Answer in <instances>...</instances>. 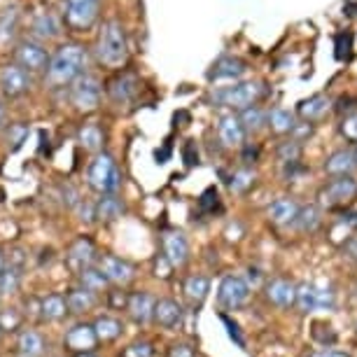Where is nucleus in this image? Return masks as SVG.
Returning <instances> with one entry per match:
<instances>
[{
    "label": "nucleus",
    "mask_w": 357,
    "mask_h": 357,
    "mask_svg": "<svg viewBox=\"0 0 357 357\" xmlns=\"http://www.w3.org/2000/svg\"><path fill=\"white\" fill-rule=\"evenodd\" d=\"M86 68V52L82 45H63L52 56L47 66V82L54 86L73 84L79 75H84Z\"/></svg>",
    "instance_id": "f257e3e1"
},
{
    "label": "nucleus",
    "mask_w": 357,
    "mask_h": 357,
    "mask_svg": "<svg viewBox=\"0 0 357 357\" xmlns=\"http://www.w3.org/2000/svg\"><path fill=\"white\" fill-rule=\"evenodd\" d=\"M96 54H98L100 63L110 66V68H119V66L126 61V56H129V45H126L122 24L107 22L103 26V31H100V36H98Z\"/></svg>",
    "instance_id": "f03ea898"
},
{
    "label": "nucleus",
    "mask_w": 357,
    "mask_h": 357,
    "mask_svg": "<svg viewBox=\"0 0 357 357\" xmlns=\"http://www.w3.org/2000/svg\"><path fill=\"white\" fill-rule=\"evenodd\" d=\"M86 178H89L91 190H96L98 194H103V197L114 194L119 190V183H122V173H119L114 159L110 154H103V152L96 154V159L91 161Z\"/></svg>",
    "instance_id": "7ed1b4c3"
},
{
    "label": "nucleus",
    "mask_w": 357,
    "mask_h": 357,
    "mask_svg": "<svg viewBox=\"0 0 357 357\" xmlns=\"http://www.w3.org/2000/svg\"><path fill=\"white\" fill-rule=\"evenodd\" d=\"M261 96H264V86L259 82H241L234 86H225V89H218L213 93V100L218 105L245 110V107L257 103Z\"/></svg>",
    "instance_id": "20e7f679"
},
{
    "label": "nucleus",
    "mask_w": 357,
    "mask_h": 357,
    "mask_svg": "<svg viewBox=\"0 0 357 357\" xmlns=\"http://www.w3.org/2000/svg\"><path fill=\"white\" fill-rule=\"evenodd\" d=\"M320 206L322 208H346L348 204H353L357 199V180L353 175H341V178H334L332 183H327L318 194Z\"/></svg>",
    "instance_id": "39448f33"
},
{
    "label": "nucleus",
    "mask_w": 357,
    "mask_h": 357,
    "mask_svg": "<svg viewBox=\"0 0 357 357\" xmlns=\"http://www.w3.org/2000/svg\"><path fill=\"white\" fill-rule=\"evenodd\" d=\"M250 301V285L241 275H225L218 287V304L225 311H238Z\"/></svg>",
    "instance_id": "423d86ee"
},
{
    "label": "nucleus",
    "mask_w": 357,
    "mask_h": 357,
    "mask_svg": "<svg viewBox=\"0 0 357 357\" xmlns=\"http://www.w3.org/2000/svg\"><path fill=\"white\" fill-rule=\"evenodd\" d=\"M70 100L79 112L96 110L100 103V82L91 75H79L70 86Z\"/></svg>",
    "instance_id": "0eeeda50"
},
{
    "label": "nucleus",
    "mask_w": 357,
    "mask_h": 357,
    "mask_svg": "<svg viewBox=\"0 0 357 357\" xmlns=\"http://www.w3.org/2000/svg\"><path fill=\"white\" fill-rule=\"evenodd\" d=\"M31 86V79H29V73H26L22 66L17 63H10L0 70V91L5 93L8 98H19L29 91Z\"/></svg>",
    "instance_id": "6e6552de"
},
{
    "label": "nucleus",
    "mask_w": 357,
    "mask_h": 357,
    "mask_svg": "<svg viewBox=\"0 0 357 357\" xmlns=\"http://www.w3.org/2000/svg\"><path fill=\"white\" fill-rule=\"evenodd\" d=\"M98 17V0H68V10H66V19L73 29H89Z\"/></svg>",
    "instance_id": "1a4fd4ad"
},
{
    "label": "nucleus",
    "mask_w": 357,
    "mask_h": 357,
    "mask_svg": "<svg viewBox=\"0 0 357 357\" xmlns=\"http://www.w3.org/2000/svg\"><path fill=\"white\" fill-rule=\"evenodd\" d=\"M17 66H22L26 73H43L50 66V56L40 45L36 43H22L15 52Z\"/></svg>",
    "instance_id": "9d476101"
},
{
    "label": "nucleus",
    "mask_w": 357,
    "mask_h": 357,
    "mask_svg": "<svg viewBox=\"0 0 357 357\" xmlns=\"http://www.w3.org/2000/svg\"><path fill=\"white\" fill-rule=\"evenodd\" d=\"M96 334H93V327L91 325H75V327H70L68 332H66V339H63V346L73 350V353H91L93 348H96Z\"/></svg>",
    "instance_id": "9b49d317"
},
{
    "label": "nucleus",
    "mask_w": 357,
    "mask_h": 357,
    "mask_svg": "<svg viewBox=\"0 0 357 357\" xmlns=\"http://www.w3.org/2000/svg\"><path fill=\"white\" fill-rule=\"evenodd\" d=\"M98 268L103 271L107 282H114V285H129L133 280V266L126 259L112 257V255H103Z\"/></svg>",
    "instance_id": "f8f14e48"
},
{
    "label": "nucleus",
    "mask_w": 357,
    "mask_h": 357,
    "mask_svg": "<svg viewBox=\"0 0 357 357\" xmlns=\"http://www.w3.org/2000/svg\"><path fill=\"white\" fill-rule=\"evenodd\" d=\"M183 318H185V311L175 299H159L157 304H154L152 320L157 322L159 327L175 329V327L183 325Z\"/></svg>",
    "instance_id": "ddd939ff"
},
{
    "label": "nucleus",
    "mask_w": 357,
    "mask_h": 357,
    "mask_svg": "<svg viewBox=\"0 0 357 357\" xmlns=\"http://www.w3.org/2000/svg\"><path fill=\"white\" fill-rule=\"evenodd\" d=\"M164 257L175 266H185L190 259V243L183 231H166L164 234Z\"/></svg>",
    "instance_id": "4468645a"
},
{
    "label": "nucleus",
    "mask_w": 357,
    "mask_h": 357,
    "mask_svg": "<svg viewBox=\"0 0 357 357\" xmlns=\"http://www.w3.org/2000/svg\"><path fill=\"white\" fill-rule=\"evenodd\" d=\"M93 261H96V248H93V243L89 238H77L75 243L70 245L68 250V266L73 268V271H84V268H89Z\"/></svg>",
    "instance_id": "2eb2a0df"
},
{
    "label": "nucleus",
    "mask_w": 357,
    "mask_h": 357,
    "mask_svg": "<svg viewBox=\"0 0 357 357\" xmlns=\"http://www.w3.org/2000/svg\"><path fill=\"white\" fill-rule=\"evenodd\" d=\"M218 138H220V143L225 147L243 145L245 129H243V124H241V119L234 117V114H225V117L218 122Z\"/></svg>",
    "instance_id": "dca6fc26"
},
{
    "label": "nucleus",
    "mask_w": 357,
    "mask_h": 357,
    "mask_svg": "<svg viewBox=\"0 0 357 357\" xmlns=\"http://www.w3.org/2000/svg\"><path fill=\"white\" fill-rule=\"evenodd\" d=\"M154 296L147 294V292H133L129 296V304H126V311H129L131 320L136 325H147L152 320V313H154Z\"/></svg>",
    "instance_id": "f3484780"
},
{
    "label": "nucleus",
    "mask_w": 357,
    "mask_h": 357,
    "mask_svg": "<svg viewBox=\"0 0 357 357\" xmlns=\"http://www.w3.org/2000/svg\"><path fill=\"white\" fill-rule=\"evenodd\" d=\"M294 292H296V285L285 278H273L266 282V299L278 308L294 306Z\"/></svg>",
    "instance_id": "a211bd4d"
},
{
    "label": "nucleus",
    "mask_w": 357,
    "mask_h": 357,
    "mask_svg": "<svg viewBox=\"0 0 357 357\" xmlns=\"http://www.w3.org/2000/svg\"><path fill=\"white\" fill-rule=\"evenodd\" d=\"M299 213V204L292 197H280L268 206V220L278 227H289Z\"/></svg>",
    "instance_id": "6ab92c4d"
},
{
    "label": "nucleus",
    "mask_w": 357,
    "mask_h": 357,
    "mask_svg": "<svg viewBox=\"0 0 357 357\" xmlns=\"http://www.w3.org/2000/svg\"><path fill=\"white\" fill-rule=\"evenodd\" d=\"M138 91V79L136 75H131V73H124V75L114 77L110 86H107V93H110V98L114 103H129V100L136 96Z\"/></svg>",
    "instance_id": "aec40b11"
},
{
    "label": "nucleus",
    "mask_w": 357,
    "mask_h": 357,
    "mask_svg": "<svg viewBox=\"0 0 357 357\" xmlns=\"http://www.w3.org/2000/svg\"><path fill=\"white\" fill-rule=\"evenodd\" d=\"M355 152L350 150H336L327 157L325 161V171L334 178H341V175H350L355 171Z\"/></svg>",
    "instance_id": "412c9836"
},
{
    "label": "nucleus",
    "mask_w": 357,
    "mask_h": 357,
    "mask_svg": "<svg viewBox=\"0 0 357 357\" xmlns=\"http://www.w3.org/2000/svg\"><path fill=\"white\" fill-rule=\"evenodd\" d=\"M329 107H332V100H329L325 93H315V96H311L308 100H301L296 112H299V117L304 119V122H315V119H320Z\"/></svg>",
    "instance_id": "4be33fe9"
},
{
    "label": "nucleus",
    "mask_w": 357,
    "mask_h": 357,
    "mask_svg": "<svg viewBox=\"0 0 357 357\" xmlns=\"http://www.w3.org/2000/svg\"><path fill=\"white\" fill-rule=\"evenodd\" d=\"M320 225H322V211L318 206H313V204L301 206L299 213H296L294 222H292V227L296 229V231H301V234H313Z\"/></svg>",
    "instance_id": "5701e85b"
},
{
    "label": "nucleus",
    "mask_w": 357,
    "mask_h": 357,
    "mask_svg": "<svg viewBox=\"0 0 357 357\" xmlns=\"http://www.w3.org/2000/svg\"><path fill=\"white\" fill-rule=\"evenodd\" d=\"M248 68H245V63L241 61V59H234V56H225V59H220L218 63L213 66V70H211V79H238L241 75H243Z\"/></svg>",
    "instance_id": "b1692460"
},
{
    "label": "nucleus",
    "mask_w": 357,
    "mask_h": 357,
    "mask_svg": "<svg viewBox=\"0 0 357 357\" xmlns=\"http://www.w3.org/2000/svg\"><path fill=\"white\" fill-rule=\"evenodd\" d=\"M208 292H211V280L201 273H194L185 280V296L190 299L192 306H201L206 301Z\"/></svg>",
    "instance_id": "393cba45"
},
{
    "label": "nucleus",
    "mask_w": 357,
    "mask_h": 357,
    "mask_svg": "<svg viewBox=\"0 0 357 357\" xmlns=\"http://www.w3.org/2000/svg\"><path fill=\"white\" fill-rule=\"evenodd\" d=\"M93 334H96V339L100 343H110V341H117L119 336H122L124 327L122 322L117 318H110V315H100V318L93 322Z\"/></svg>",
    "instance_id": "a878e982"
},
{
    "label": "nucleus",
    "mask_w": 357,
    "mask_h": 357,
    "mask_svg": "<svg viewBox=\"0 0 357 357\" xmlns=\"http://www.w3.org/2000/svg\"><path fill=\"white\" fill-rule=\"evenodd\" d=\"M96 306V296L91 292H86L84 287H75L70 289L68 296H66V308L75 315H82V313H89L91 308Z\"/></svg>",
    "instance_id": "bb28decb"
},
{
    "label": "nucleus",
    "mask_w": 357,
    "mask_h": 357,
    "mask_svg": "<svg viewBox=\"0 0 357 357\" xmlns=\"http://www.w3.org/2000/svg\"><path fill=\"white\" fill-rule=\"evenodd\" d=\"M124 215V204L119 201L114 194H107L96 204V220L98 222H105V225H110V222L119 220Z\"/></svg>",
    "instance_id": "cd10ccee"
},
{
    "label": "nucleus",
    "mask_w": 357,
    "mask_h": 357,
    "mask_svg": "<svg viewBox=\"0 0 357 357\" xmlns=\"http://www.w3.org/2000/svg\"><path fill=\"white\" fill-rule=\"evenodd\" d=\"M294 306L299 308L301 315H308L318 311V296H315V285L313 282H299L294 292Z\"/></svg>",
    "instance_id": "c85d7f7f"
},
{
    "label": "nucleus",
    "mask_w": 357,
    "mask_h": 357,
    "mask_svg": "<svg viewBox=\"0 0 357 357\" xmlns=\"http://www.w3.org/2000/svg\"><path fill=\"white\" fill-rule=\"evenodd\" d=\"M19 350H22V355L26 357H40L45 350V339L36 329H24V332L19 334Z\"/></svg>",
    "instance_id": "c756f323"
},
{
    "label": "nucleus",
    "mask_w": 357,
    "mask_h": 357,
    "mask_svg": "<svg viewBox=\"0 0 357 357\" xmlns=\"http://www.w3.org/2000/svg\"><path fill=\"white\" fill-rule=\"evenodd\" d=\"M79 143H82L84 150L89 152H100L103 150V131H100L98 124H84L79 129Z\"/></svg>",
    "instance_id": "7c9ffc66"
},
{
    "label": "nucleus",
    "mask_w": 357,
    "mask_h": 357,
    "mask_svg": "<svg viewBox=\"0 0 357 357\" xmlns=\"http://www.w3.org/2000/svg\"><path fill=\"white\" fill-rule=\"evenodd\" d=\"M79 282H82V287L91 294L103 292V289L107 287V278L96 266H89V268H84V271H79Z\"/></svg>",
    "instance_id": "2f4dec72"
},
{
    "label": "nucleus",
    "mask_w": 357,
    "mask_h": 357,
    "mask_svg": "<svg viewBox=\"0 0 357 357\" xmlns=\"http://www.w3.org/2000/svg\"><path fill=\"white\" fill-rule=\"evenodd\" d=\"M40 311H43L45 320H61L68 308H66V299L61 294H50V296H45V299H43Z\"/></svg>",
    "instance_id": "473e14b6"
},
{
    "label": "nucleus",
    "mask_w": 357,
    "mask_h": 357,
    "mask_svg": "<svg viewBox=\"0 0 357 357\" xmlns=\"http://www.w3.org/2000/svg\"><path fill=\"white\" fill-rule=\"evenodd\" d=\"M241 124H243V129L245 133H255V131H259L261 126L266 124V114L261 107L257 105H250V107H245V110H241Z\"/></svg>",
    "instance_id": "72a5a7b5"
},
{
    "label": "nucleus",
    "mask_w": 357,
    "mask_h": 357,
    "mask_svg": "<svg viewBox=\"0 0 357 357\" xmlns=\"http://www.w3.org/2000/svg\"><path fill=\"white\" fill-rule=\"evenodd\" d=\"M268 124H271V131L275 133H292L294 129V114L289 110H282V107H275V110L268 114Z\"/></svg>",
    "instance_id": "f704fd0d"
},
{
    "label": "nucleus",
    "mask_w": 357,
    "mask_h": 357,
    "mask_svg": "<svg viewBox=\"0 0 357 357\" xmlns=\"http://www.w3.org/2000/svg\"><path fill=\"white\" fill-rule=\"evenodd\" d=\"M22 285V271L15 266H8L0 271V294H15Z\"/></svg>",
    "instance_id": "c9c22d12"
},
{
    "label": "nucleus",
    "mask_w": 357,
    "mask_h": 357,
    "mask_svg": "<svg viewBox=\"0 0 357 357\" xmlns=\"http://www.w3.org/2000/svg\"><path fill=\"white\" fill-rule=\"evenodd\" d=\"M255 180H257V175L250 168H243V171H236L231 175V183H229V190L234 194H245L250 187L255 185Z\"/></svg>",
    "instance_id": "e433bc0d"
},
{
    "label": "nucleus",
    "mask_w": 357,
    "mask_h": 357,
    "mask_svg": "<svg viewBox=\"0 0 357 357\" xmlns=\"http://www.w3.org/2000/svg\"><path fill=\"white\" fill-rule=\"evenodd\" d=\"M33 29H36V33H38L40 38L59 36V24H56V19H54L52 15H40L36 19V24H33Z\"/></svg>",
    "instance_id": "4c0bfd02"
},
{
    "label": "nucleus",
    "mask_w": 357,
    "mask_h": 357,
    "mask_svg": "<svg viewBox=\"0 0 357 357\" xmlns=\"http://www.w3.org/2000/svg\"><path fill=\"white\" fill-rule=\"evenodd\" d=\"M315 296H318V311H334L336 308V292L332 285H315Z\"/></svg>",
    "instance_id": "58836bf2"
},
{
    "label": "nucleus",
    "mask_w": 357,
    "mask_h": 357,
    "mask_svg": "<svg viewBox=\"0 0 357 357\" xmlns=\"http://www.w3.org/2000/svg\"><path fill=\"white\" fill-rule=\"evenodd\" d=\"M350 56H353V33H339L336 36V59L348 61Z\"/></svg>",
    "instance_id": "ea45409f"
},
{
    "label": "nucleus",
    "mask_w": 357,
    "mask_h": 357,
    "mask_svg": "<svg viewBox=\"0 0 357 357\" xmlns=\"http://www.w3.org/2000/svg\"><path fill=\"white\" fill-rule=\"evenodd\" d=\"M301 157V145L296 140H287V143H280L278 147V159L282 164H289V161H299Z\"/></svg>",
    "instance_id": "a19ab883"
},
{
    "label": "nucleus",
    "mask_w": 357,
    "mask_h": 357,
    "mask_svg": "<svg viewBox=\"0 0 357 357\" xmlns=\"http://www.w3.org/2000/svg\"><path fill=\"white\" fill-rule=\"evenodd\" d=\"M26 138H29V126H24V124H12L10 126L8 143H12V150H19V147L26 143Z\"/></svg>",
    "instance_id": "79ce46f5"
},
{
    "label": "nucleus",
    "mask_w": 357,
    "mask_h": 357,
    "mask_svg": "<svg viewBox=\"0 0 357 357\" xmlns=\"http://www.w3.org/2000/svg\"><path fill=\"white\" fill-rule=\"evenodd\" d=\"M313 339L320 343V346H332V343L336 341V332L332 327H327V325H313Z\"/></svg>",
    "instance_id": "37998d69"
},
{
    "label": "nucleus",
    "mask_w": 357,
    "mask_h": 357,
    "mask_svg": "<svg viewBox=\"0 0 357 357\" xmlns=\"http://www.w3.org/2000/svg\"><path fill=\"white\" fill-rule=\"evenodd\" d=\"M124 357H154V348L147 341H136L124 350Z\"/></svg>",
    "instance_id": "c03bdc74"
},
{
    "label": "nucleus",
    "mask_w": 357,
    "mask_h": 357,
    "mask_svg": "<svg viewBox=\"0 0 357 357\" xmlns=\"http://www.w3.org/2000/svg\"><path fill=\"white\" fill-rule=\"evenodd\" d=\"M341 133L346 136L350 143H357V112H350L341 124Z\"/></svg>",
    "instance_id": "a18cd8bd"
},
{
    "label": "nucleus",
    "mask_w": 357,
    "mask_h": 357,
    "mask_svg": "<svg viewBox=\"0 0 357 357\" xmlns=\"http://www.w3.org/2000/svg\"><path fill=\"white\" fill-rule=\"evenodd\" d=\"M171 271H173V264L164 257V255H159V257L154 259V275L161 280H166V278H171Z\"/></svg>",
    "instance_id": "49530a36"
},
{
    "label": "nucleus",
    "mask_w": 357,
    "mask_h": 357,
    "mask_svg": "<svg viewBox=\"0 0 357 357\" xmlns=\"http://www.w3.org/2000/svg\"><path fill=\"white\" fill-rule=\"evenodd\" d=\"M19 322H22V315H19L15 308L0 313V327H3V329H10V332H12V329L19 327Z\"/></svg>",
    "instance_id": "de8ad7c7"
},
{
    "label": "nucleus",
    "mask_w": 357,
    "mask_h": 357,
    "mask_svg": "<svg viewBox=\"0 0 357 357\" xmlns=\"http://www.w3.org/2000/svg\"><path fill=\"white\" fill-rule=\"evenodd\" d=\"M77 215H79V220H82L84 225H91L93 218H96V206L86 204V201H79V204H77Z\"/></svg>",
    "instance_id": "09e8293b"
},
{
    "label": "nucleus",
    "mask_w": 357,
    "mask_h": 357,
    "mask_svg": "<svg viewBox=\"0 0 357 357\" xmlns=\"http://www.w3.org/2000/svg\"><path fill=\"white\" fill-rule=\"evenodd\" d=\"M166 357H197L192 346H187V343H173L171 348H168V355Z\"/></svg>",
    "instance_id": "8fccbe9b"
},
{
    "label": "nucleus",
    "mask_w": 357,
    "mask_h": 357,
    "mask_svg": "<svg viewBox=\"0 0 357 357\" xmlns=\"http://www.w3.org/2000/svg\"><path fill=\"white\" fill-rule=\"evenodd\" d=\"M222 322H225V325H227V329H229V336H231V339H234L236 343H238L241 348H243V346H245V341H243V336H241V332H238V325H236V322L229 320L227 315H222Z\"/></svg>",
    "instance_id": "3c124183"
},
{
    "label": "nucleus",
    "mask_w": 357,
    "mask_h": 357,
    "mask_svg": "<svg viewBox=\"0 0 357 357\" xmlns=\"http://www.w3.org/2000/svg\"><path fill=\"white\" fill-rule=\"evenodd\" d=\"M343 255L357 264V236H350L348 241H343Z\"/></svg>",
    "instance_id": "603ef678"
},
{
    "label": "nucleus",
    "mask_w": 357,
    "mask_h": 357,
    "mask_svg": "<svg viewBox=\"0 0 357 357\" xmlns=\"http://www.w3.org/2000/svg\"><path fill=\"white\" fill-rule=\"evenodd\" d=\"M292 133H294V140H296V143L301 145V140H304L306 136H311V133H313V126H311V122H304V124H294Z\"/></svg>",
    "instance_id": "864d4df0"
},
{
    "label": "nucleus",
    "mask_w": 357,
    "mask_h": 357,
    "mask_svg": "<svg viewBox=\"0 0 357 357\" xmlns=\"http://www.w3.org/2000/svg\"><path fill=\"white\" fill-rule=\"evenodd\" d=\"M201 208H204V211H215V208H218V192L208 190L204 197H201Z\"/></svg>",
    "instance_id": "5fc2aeb1"
},
{
    "label": "nucleus",
    "mask_w": 357,
    "mask_h": 357,
    "mask_svg": "<svg viewBox=\"0 0 357 357\" xmlns=\"http://www.w3.org/2000/svg\"><path fill=\"white\" fill-rule=\"evenodd\" d=\"M183 154H185V164H187V166L199 164V154H197V147H194V143H187Z\"/></svg>",
    "instance_id": "6e6d98bb"
},
{
    "label": "nucleus",
    "mask_w": 357,
    "mask_h": 357,
    "mask_svg": "<svg viewBox=\"0 0 357 357\" xmlns=\"http://www.w3.org/2000/svg\"><path fill=\"white\" fill-rule=\"evenodd\" d=\"M126 304H129V296H126L124 292H119V289L110 292V306L112 308H119V306H126Z\"/></svg>",
    "instance_id": "4d7b16f0"
},
{
    "label": "nucleus",
    "mask_w": 357,
    "mask_h": 357,
    "mask_svg": "<svg viewBox=\"0 0 357 357\" xmlns=\"http://www.w3.org/2000/svg\"><path fill=\"white\" fill-rule=\"evenodd\" d=\"M355 107V98L353 96H341L339 98V105H336V112H348V110H353Z\"/></svg>",
    "instance_id": "13d9d810"
},
{
    "label": "nucleus",
    "mask_w": 357,
    "mask_h": 357,
    "mask_svg": "<svg viewBox=\"0 0 357 357\" xmlns=\"http://www.w3.org/2000/svg\"><path fill=\"white\" fill-rule=\"evenodd\" d=\"M257 154H259L257 145H252V147H245V152H243V161H245V164H252V161L257 159Z\"/></svg>",
    "instance_id": "bf43d9fd"
},
{
    "label": "nucleus",
    "mask_w": 357,
    "mask_h": 357,
    "mask_svg": "<svg viewBox=\"0 0 357 357\" xmlns=\"http://www.w3.org/2000/svg\"><path fill=\"white\" fill-rule=\"evenodd\" d=\"M341 222L350 229V231H353V229H357V213H348V215H343Z\"/></svg>",
    "instance_id": "052dcab7"
},
{
    "label": "nucleus",
    "mask_w": 357,
    "mask_h": 357,
    "mask_svg": "<svg viewBox=\"0 0 357 357\" xmlns=\"http://www.w3.org/2000/svg\"><path fill=\"white\" fill-rule=\"evenodd\" d=\"M311 357H350L348 353H339V350H320V353H315Z\"/></svg>",
    "instance_id": "680f3d73"
},
{
    "label": "nucleus",
    "mask_w": 357,
    "mask_h": 357,
    "mask_svg": "<svg viewBox=\"0 0 357 357\" xmlns=\"http://www.w3.org/2000/svg\"><path fill=\"white\" fill-rule=\"evenodd\" d=\"M3 122H5V107L0 103V126H3Z\"/></svg>",
    "instance_id": "e2e57ef3"
},
{
    "label": "nucleus",
    "mask_w": 357,
    "mask_h": 357,
    "mask_svg": "<svg viewBox=\"0 0 357 357\" xmlns=\"http://www.w3.org/2000/svg\"><path fill=\"white\" fill-rule=\"evenodd\" d=\"M5 268V259H3V252H0V271Z\"/></svg>",
    "instance_id": "0e129e2a"
},
{
    "label": "nucleus",
    "mask_w": 357,
    "mask_h": 357,
    "mask_svg": "<svg viewBox=\"0 0 357 357\" xmlns=\"http://www.w3.org/2000/svg\"><path fill=\"white\" fill-rule=\"evenodd\" d=\"M77 357H91V355H77Z\"/></svg>",
    "instance_id": "69168bd1"
},
{
    "label": "nucleus",
    "mask_w": 357,
    "mask_h": 357,
    "mask_svg": "<svg viewBox=\"0 0 357 357\" xmlns=\"http://www.w3.org/2000/svg\"><path fill=\"white\" fill-rule=\"evenodd\" d=\"M0 336H3V327H0Z\"/></svg>",
    "instance_id": "338daca9"
},
{
    "label": "nucleus",
    "mask_w": 357,
    "mask_h": 357,
    "mask_svg": "<svg viewBox=\"0 0 357 357\" xmlns=\"http://www.w3.org/2000/svg\"><path fill=\"white\" fill-rule=\"evenodd\" d=\"M355 164H357V154H355Z\"/></svg>",
    "instance_id": "774afa93"
}]
</instances>
